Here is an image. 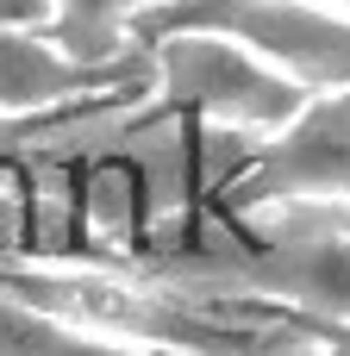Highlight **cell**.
Listing matches in <instances>:
<instances>
[{"mask_svg": "<svg viewBox=\"0 0 350 356\" xmlns=\"http://www.w3.org/2000/svg\"><path fill=\"white\" fill-rule=\"evenodd\" d=\"M138 50L150 56L157 106L169 119H182V125H194V131L257 144V138L282 131L313 100L282 69H269L263 56H250L244 44H232L219 31H157Z\"/></svg>", "mask_w": 350, "mask_h": 356, "instance_id": "cell-1", "label": "cell"}, {"mask_svg": "<svg viewBox=\"0 0 350 356\" xmlns=\"http://www.w3.org/2000/svg\"><path fill=\"white\" fill-rule=\"evenodd\" d=\"M157 31H219L307 94H350V13L332 0H175L138 25V44Z\"/></svg>", "mask_w": 350, "mask_h": 356, "instance_id": "cell-2", "label": "cell"}, {"mask_svg": "<svg viewBox=\"0 0 350 356\" xmlns=\"http://www.w3.org/2000/svg\"><path fill=\"white\" fill-rule=\"evenodd\" d=\"M219 207H350V94H313L282 131L257 138L219 181Z\"/></svg>", "mask_w": 350, "mask_h": 356, "instance_id": "cell-3", "label": "cell"}, {"mask_svg": "<svg viewBox=\"0 0 350 356\" xmlns=\"http://www.w3.org/2000/svg\"><path fill=\"white\" fill-rule=\"evenodd\" d=\"M150 94V56H69L44 25L0 31V119H106Z\"/></svg>", "mask_w": 350, "mask_h": 356, "instance_id": "cell-4", "label": "cell"}, {"mask_svg": "<svg viewBox=\"0 0 350 356\" xmlns=\"http://www.w3.org/2000/svg\"><path fill=\"white\" fill-rule=\"evenodd\" d=\"M157 6H175V0H44V31L69 56L106 63V56L138 50V25Z\"/></svg>", "mask_w": 350, "mask_h": 356, "instance_id": "cell-5", "label": "cell"}, {"mask_svg": "<svg viewBox=\"0 0 350 356\" xmlns=\"http://www.w3.org/2000/svg\"><path fill=\"white\" fill-rule=\"evenodd\" d=\"M0 356H163V350H144V344H125L106 332H81L56 313H38V307L0 294Z\"/></svg>", "mask_w": 350, "mask_h": 356, "instance_id": "cell-6", "label": "cell"}, {"mask_svg": "<svg viewBox=\"0 0 350 356\" xmlns=\"http://www.w3.org/2000/svg\"><path fill=\"white\" fill-rule=\"evenodd\" d=\"M6 25H44V0H0V31Z\"/></svg>", "mask_w": 350, "mask_h": 356, "instance_id": "cell-7", "label": "cell"}, {"mask_svg": "<svg viewBox=\"0 0 350 356\" xmlns=\"http://www.w3.org/2000/svg\"><path fill=\"white\" fill-rule=\"evenodd\" d=\"M332 6H344V13H350V0H332Z\"/></svg>", "mask_w": 350, "mask_h": 356, "instance_id": "cell-8", "label": "cell"}]
</instances>
